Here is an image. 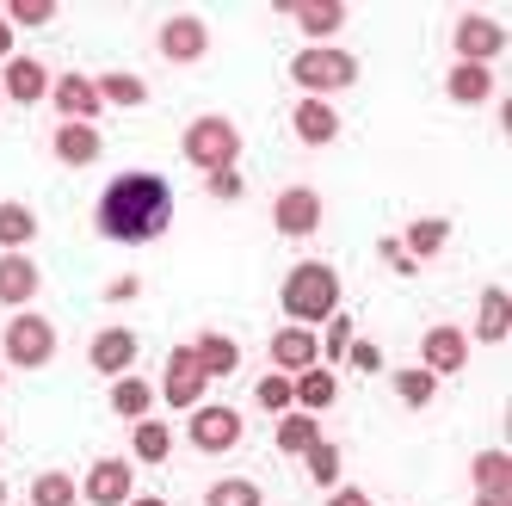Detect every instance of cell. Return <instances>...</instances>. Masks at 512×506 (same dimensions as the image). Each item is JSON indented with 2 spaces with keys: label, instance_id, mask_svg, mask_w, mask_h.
<instances>
[{
  "label": "cell",
  "instance_id": "cell-1",
  "mask_svg": "<svg viewBox=\"0 0 512 506\" xmlns=\"http://www.w3.org/2000/svg\"><path fill=\"white\" fill-rule=\"evenodd\" d=\"M93 223L105 241H124V247H142V241H161L167 223H173V192L161 173H124L105 186Z\"/></svg>",
  "mask_w": 512,
  "mask_h": 506
},
{
  "label": "cell",
  "instance_id": "cell-2",
  "mask_svg": "<svg viewBox=\"0 0 512 506\" xmlns=\"http://www.w3.org/2000/svg\"><path fill=\"white\" fill-rule=\"evenodd\" d=\"M278 303H284V315H290V328H309V321L340 315V272L321 266V260H303L297 272L284 278Z\"/></svg>",
  "mask_w": 512,
  "mask_h": 506
},
{
  "label": "cell",
  "instance_id": "cell-3",
  "mask_svg": "<svg viewBox=\"0 0 512 506\" xmlns=\"http://www.w3.org/2000/svg\"><path fill=\"white\" fill-rule=\"evenodd\" d=\"M179 149H186V161H192L198 173H229V167L241 161V130H235L229 118L204 112V118H192V124H186Z\"/></svg>",
  "mask_w": 512,
  "mask_h": 506
},
{
  "label": "cell",
  "instance_id": "cell-4",
  "mask_svg": "<svg viewBox=\"0 0 512 506\" xmlns=\"http://www.w3.org/2000/svg\"><path fill=\"white\" fill-rule=\"evenodd\" d=\"M290 75H297V87H303V93L327 99V93H340V87H352V81H358V62H352L346 50H334V44H309L297 62H290Z\"/></svg>",
  "mask_w": 512,
  "mask_h": 506
},
{
  "label": "cell",
  "instance_id": "cell-5",
  "mask_svg": "<svg viewBox=\"0 0 512 506\" xmlns=\"http://www.w3.org/2000/svg\"><path fill=\"white\" fill-rule=\"evenodd\" d=\"M50 358H56V328L38 309H19L7 321V365L13 371H38V365H50Z\"/></svg>",
  "mask_w": 512,
  "mask_h": 506
},
{
  "label": "cell",
  "instance_id": "cell-6",
  "mask_svg": "<svg viewBox=\"0 0 512 506\" xmlns=\"http://www.w3.org/2000/svg\"><path fill=\"white\" fill-rule=\"evenodd\" d=\"M451 44H457V62H475V68H488L494 56H506V25L488 19V13H463L457 31H451Z\"/></svg>",
  "mask_w": 512,
  "mask_h": 506
},
{
  "label": "cell",
  "instance_id": "cell-7",
  "mask_svg": "<svg viewBox=\"0 0 512 506\" xmlns=\"http://www.w3.org/2000/svg\"><path fill=\"white\" fill-rule=\"evenodd\" d=\"M192 445L204 451V457H223V451H235L241 445V408H216V402H204V408H192Z\"/></svg>",
  "mask_w": 512,
  "mask_h": 506
},
{
  "label": "cell",
  "instance_id": "cell-8",
  "mask_svg": "<svg viewBox=\"0 0 512 506\" xmlns=\"http://www.w3.org/2000/svg\"><path fill=\"white\" fill-rule=\"evenodd\" d=\"M204 389H210V377H204V365H198V352L192 346H173L167 352V383H161V395L173 408H204Z\"/></svg>",
  "mask_w": 512,
  "mask_h": 506
},
{
  "label": "cell",
  "instance_id": "cell-9",
  "mask_svg": "<svg viewBox=\"0 0 512 506\" xmlns=\"http://www.w3.org/2000/svg\"><path fill=\"white\" fill-rule=\"evenodd\" d=\"M272 223H278V235H290V241L315 235V229H321V192H315V186H284L278 204H272Z\"/></svg>",
  "mask_w": 512,
  "mask_h": 506
},
{
  "label": "cell",
  "instance_id": "cell-10",
  "mask_svg": "<svg viewBox=\"0 0 512 506\" xmlns=\"http://www.w3.org/2000/svg\"><path fill=\"white\" fill-rule=\"evenodd\" d=\"M161 56L167 62H204V50H210V25L198 19V13H173L167 25H161Z\"/></svg>",
  "mask_w": 512,
  "mask_h": 506
},
{
  "label": "cell",
  "instance_id": "cell-11",
  "mask_svg": "<svg viewBox=\"0 0 512 506\" xmlns=\"http://www.w3.org/2000/svg\"><path fill=\"white\" fill-rule=\"evenodd\" d=\"M463 365H469V334L463 328H426V340H420V371L457 377Z\"/></svg>",
  "mask_w": 512,
  "mask_h": 506
},
{
  "label": "cell",
  "instance_id": "cell-12",
  "mask_svg": "<svg viewBox=\"0 0 512 506\" xmlns=\"http://www.w3.org/2000/svg\"><path fill=\"white\" fill-rule=\"evenodd\" d=\"M87 506H130V463L124 457H93L87 482H81Z\"/></svg>",
  "mask_w": 512,
  "mask_h": 506
},
{
  "label": "cell",
  "instance_id": "cell-13",
  "mask_svg": "<svg viewBox=\"0 0 512 506\" xmlns=\"http://www.w3.org/2000/svg\"><path fill=\"white\" fill-rule=\"evenodd\" d=\"M50 105L62 112V124H93V118L105 112V99H99V87H93L87 75H62V81L50 87Z\"/></svg>",
  "mask_w": 512,
  "mask_h": 506
},
{
  "label": "cell",
  "instance_id": "cell-14",
  "mask_svg": "<svg viewBox=\"0 0 512 506\" xmlns=\"http://www.w3.org/2000/svg\"><path fill=\"white\" fill-rule=\"evenodd\" d=\"M266 352H272V365H278V377H303L309 365H321V340H315L309 328H278Z\"/></svg>",
  "mask_w": 512,
  "mask_h": 506
},
{
  "label": "cell",
  "instance_id": "cell-15",
  "mask_svg": "<svg viewBox=\"0 0 512 506\" xmlns=\"http://www.w3.org/2000/svg\"><path fill=\"white\" fill-rule=\"evenodd\" d=\"M290 130H297V142H309V149H327V142L340 136V112H334L327 99L303 93V99H297V112H290Z\"/></svg>",
  "mask_w": 512,
  "mask_h": 506
},
{
  "label": "cell",
  "instance_id": "cell-16",
  "mask_svg": "<svg viewBox=\"0 0 512 506\" xmlns=\"http://www.w3.org/2000/svg\"><path fill=\"white\" fill-rule=\"evenodd\" d=\"M87 358H93L99 377H130V365H136V334L130 328H99L93 346H87Z\"/></svg>",
  "mask_w": 512,
  "mask_h": 506
},
{
  "label": "cell",
  "instance_id": "cell-17",
  "mask_svg": "<svg viewBox=\"0 0 512 506\" xmlns=\"http://www.w3.org/2000/svg\"><path fill=\"white\" fill-rule=\"evenodd\" d=\"M50 155H56L62 167H93V161L105 155V136H99V124H62V130L50 136Z\"/></svg>",
  "mask_w": 512,
  "mask_h": 506
},
{
  "label": "cell",
  "instance_id": "cell-18",
  "mask_svg": "<svg viewBox=\"0 0 512 506\" xmlns=\"http://www.w3.org/2000/svg\"><path fill=\"white\" fill-rule=\"evenodd\" d=\"M0 93L19 99V105H38V99L50 93V68H44L38 56H13L7 68H0Z\"/></svg>",
  "mask_w": 512,
  "mask_h": 506
},
{
  "label": "cell",
  "instance_id": "cell-19",
  "mask_svg": "<svg viewBox=\"0 0 512 506\" xmlns=\"http://www.w3.org/2000/svg\"><path fill=\"white\" fill-rule=\"evenodd\" d=\"M38 284H44L38 260H25V253H0V303H7V309H25L31 297H38Z\"/></svg>",
  "mask_w": 512,
  "mask_h": 506
},
{
  "label": "cell",
  "instance_id": "cell-20",
  "mask_svg": "<svg viewBox=\"0 0 512 506\" xmlns=\"http://www.w3.org/2000/svg\"><path fill=\"white\" fill-rule=\"evenodd\" d=\"M278 13H290L309 38H334V31L346 25V0H284Z\"/></svg>",
  "mask_w": 512,
  "mask_h": 506
},
{
  "label": "cell",
  "instance_id": "cell-21",
  "mask_svg": "<svg viewBox=\"0 0 512 506\" xmlns=\"http://www.w3.org/2000/svg\"><path fill=\"white\" fill-rule=\"evenodd\" d=\"M506 334H512V297L500 291V284H488V291H482V315H475V340L500 346Z\"/></svg>",
  "mask_w": 512,
  "mask_h": 506
},
{
  "label": "cell",
  "instance_id": "cell-22",
  "mask_svg": "<svg viewBox=\"0 0 512 506\" xmlns=\"http://www.w3.org/2000/svg\"><path fill=\"white\" fill-rule=\"evenodd\" d=\"M272 439H278V451H284V457H303V451L321 439V420H315V414H303V408H290V414H278V432H272Z\"/></svg>",
  "mask_w": 512,
  "mask_h": 506
},
{
  "label": "cell",
  "instance_id": "cell-23",
  "mask_svg": "<svg viewBox=\"0 0 512 506\" xmlns=\"http://www.w3.org/2000/svg\"><path fill=\"white\" fill-rule=\"evenodd\" d=\"M198 365H204V377H235L241 371V346L229 340V334H198Z\"/></svg>",
  "mask_w": 512,
  "mask_h": 506
},
{
  "label": "cell",
  "instance_id": "cell-24",
  "mask_svg": "<svg viewBox=\"0 0 512 506\" xmlns=\"http://www.w3.org/2000/svg\"><path fill=\"white\" fill-rule=\"evenodd\" d=\"M130 451H136L142 463H167V451H173V426L155 420V414L136 420V426H130Z\"/></svg>",
  "mask_w": 512,
  "mask_h": 506
},
{
  "label": "cell",
  "instance_id": "cell-25",
  "mask_svg": "<svg viewBox=\"0 0 512 506\" xmlns=\"http://www.w3.org/2000/svg\"><path fill=\"white\" fill-rule=\"evenodd\" d=\"M445 93H451L457 105H482V99L494 93V68H475V62H457V68H451V81H445Z\"/></svg>",
  "mask_w": 512,
  "mask_h": 506
},
{
  "label": "cell",
  "instance_id": "cell-26",
  "mask_svg": "<svg viewBox=\"0 0 512 506\" xmlns=\"http://www.w3.org/2000/svg\"><path fill=\"white\" fill-rule=\"evenodd\" d=\"M445 241H451V223H445V216H420V223L408 229V241H401V253H408V260L420 266V260H432V253L445 247Z\"/></svg>",
  "mask_w": 512,
  "mask_h": 506
},
{
  "label": "cell",
  "instance_id": "cell-27",
  "mask_svg": "<svg viewBox=\"0 0 512 506\" xmlns=\"http://www.w3.org/2000/svg\"><path fill=\"white\" fill-rule=\"evenodd\" d=\"M290 389H297V408H303V414L334 408V371H327V365H309L303 377H290Z\"/></svg>",
  "mask_w": 512,
  "mask_h": 506
},
{
  "label": "cell",
  "instance_id": "cell-28",
  "mask_svg": "<svg viewBox=\"0 0 512 506\" xmlns=\"http://www.w3.org/2000/svg\"><path fill=\"white\" fill-rule=\"evenodd\" d=\"M31 506H81V482L62 476V469H44V476L31 482Z\"/></svg>",
  "mask_w": 512,
  "mask_h": 506
},
{
  "label": "cell",
  "instance_id": "cell-29",
  "mask_svg": "<svg viewBox=\"0 0 512 506\" xmlns=\"http://www.w3.org/2000/svg\"><path fill=\"white\" fill-rule=\"evenodd\" d=\"M31 235H38V216H31L25 204H0V247H7V253H25Z\"/></svg>",
  "mask_w": 512,
  "mask_h": 506
},
{
  "label": "cell",
  "instance_id": "cell-30",
  "mask_svg": "<svg viewBox=\"0 0 512 506\" xmlns=\"http://www.w3.org/2000/svg\"><path fill=\"white\" fill-rule=\"evenodd\" d=\"M112 408H118L124 420H149V408H155V389L142 383V377H118V383H112Z\"/></svg>",
  "mask_w": 512,
  "mask_h": 506
},
{
  "label": "cell",
  "instance_id": "cell-31",
  "mask_svg": "<svg viewBox=\"0 0 512 506\" xmlns=\"http://www.w3.org/2000/svg\"><path fill=\"white\" fill-rule=\"evenodd\" d=\"M469 476H475V494L512 488V457L506 451H482V457H469Z\"/></svg>",
  "mask_w": 512,
  "mask_h": 506
},
{
  "label": "cell",
  "instance_id": "cell-32",
  "mask_svg": "<svg viewBox=\"0 0 512 506\" xmlns=\"http://www.w3.org/2000/svg\"><path fill=\"white\" fill-rule=\"evenodd\" d=\"M340 457H346V451H340L334 439H315V445L303 451V463H309V476H315L321 488H340Z\"/></svg>",
  "mask_w": 512,
  "mask_h": 506
},
{
  "label": "cell",
  "instance_id": "cell-33",
  "mask_svg": "<svg viewBox=\"0 0 512 506\" xmlns=\"http://www.w3.org/2000/svg\"><path fill=\"white\" fill-rule=\"evenodd\" d=\"M395 395H401L408 408H426L432 395H438V377H432V371H420V365H408V371H395Z\"/></svg>",
  "mask_w": 512,
  "mask_h": 506
},
{
  "label": "cell",
  "instance_id": "cell-34",
  "mask_svg": "<svg viewBox=\"0 0 512 506\" xmlns=\"http://www.w3.org/2000/svg\"><path fill=\"white\" fill-rule=\"evenodd\" d=\"M204 506H260V488H253L247 476H223V482H210Z\"/></svg>",
  "mask_w": 512,
  "mask_h": 506
},
{
  "label": "cell",
  "instance_id": "cell-35",
  "mask_svg": "<svg viewBox=\"0 0 512 506\" xmlns=\"http://www.w3.org/2000/svg\"><path fill=\"white\" fill-rule=\"evenodd\" d=\"M93 87H99L105 105H142V99H149V87H142L136 75H99Z\"/></svg>",
  "mask_w": 512,
  "mask_h": 506
},
{
  "label": "cell",
  "instance_id": "cell-36",
  "mask_svg": "<svg viewBox=\"0 0 512 506\" xmlns=\"http://www.w3.org/2000/svg\"><path fill=\"white\" fill-rule=\"evenodd\" d=\"M253 402H260V408H272V414H290V408H297V389H290V377H266L260 389H253Z\"/></svg>",
  "mask_w": 512,
  "mask_h": 506
},
{
  "label": "cell",
  "instance_id": "cell-37",
  "mask_svg": "<svg viewBox=\"0 0 512 506\" xmlns=\"http://www.w3.org/2000/svg\"><path fill=\"white\" fill-rule=\"evenodd\" d=\"M56 0H7V25H50Z\"/></svg>",
  "mask_w": 512,
  "mask_h": 506
},
{
  "label": "cell",
  "instance_id": "cell-38",
  "mask_svg": "<svg viewBox=\"0 0 512 506\" xmlns=\"http://www.w3.org/2000/svg\"><path fill=\"white\" fill-rule=\"evenodd\" d=\"M358 334H352V315L340 309V315H327V340H321V358H346V346H352Z\"/></svg>",
  "mask_w": 512,
  "mask_h": 506
},
{
  "label": "cell",
  "instance_id": "cell-39",
  "mask_svg": "<svg viewBox=\"0 0 512 506\" xmlns=\"http://www.w3.org/2000/svg\"><path fill=\"white\" fill-rule=\"evenodd\" d=\"M346 358H352V371H358V377H377V371H383V352H377L371 340H352Z\"/></svg>",
  "mask_w": 512,
  "mask_h": 506
},
{
  "label": "cell",
  "instance_id": "cell-40",
  "mask_svg": "<svg viewBox=\"0 0 512 506\" xmlns=\"http://www.w3.org/2000/svg\"><path fill=\"white\" fill-rule=\"evenodd\" d=\"M210 198H241V173H210Z\"/></svg>",
  "mask_w": 512,
  "mask_h": 506
},
{
  "label": "cell",
  "instance_id": "cell-41",
  "mask_svg": "<svg viewBox=\"0 0 512 506\" xmlns=\"http://www.w3.org/2000/svg\"><path fill=\"white\" fill-rule=\"evenodd\" d=\"M377 253H383V260H389V266H395V272H401V278H414V272H420V266H414V260H408V253H401V241H383V247H377Z\"/></svg>",
  "mask_w": 512,
  "mask_h": 506
},
{
  "label": "cell",
  "instance_id": "cell-42",
  "mask_svg": "<svg viewBox=\"0 0 512 506\" xmlns=\"http://www.w3.org/2000/svg\"><path fill=\"white\" fill-rule=\"evenodd\" d=\"M327 506H371V494H364V488H334Z\"/></svg>",
  "mask_w": 512,
  "mask_h": 506
},
{
  "label": "cell",
  "instance_id": "cell-43",
  "mask_svg": "<svg viewBox=\"0 0 512 506\" xmlns=\"http://www.w3.org/2000/svg\"><path fill=\"white\" fill-rule=\"evenodd\" d=\"M475 506H512V488H488V494H475Z\"/></svg>",
  "mask_w": 512,
  "mask_h": 506
},
{
  "label": "cell",
  "instance_id": "cell-44",
  "mask_svg": "<svg viewBox=\"0 0 512 506\" xmlns=\"http://www.w3.org/2000/svg\"><path fill=\"white\" fill-rule=\"evenodd\" d=\"M0 62H13V25L0 19Z\"/></svg>",
  "mask_w": 512,
  "mask_h": 506
},
{
  "label": "cell",
  "instance_id": "cell-45",
  "mask_svg": "<svg viewBox=\"0 0 512 506\" xmlns=\"http://www.w3.org/2000/svg\"><path fill=\"white\" fill-rule=\"evenodd\" d=\"M130 506H167V500H161V494H149V500H130Z\"/></svg>",
  "mask_w": 512,
  "mask_h": 506
},
{
  "label": "cell",
  "instance_id": "cell-46",
  "mask_svg": "<svg viewBox=\"0 0 512 506\" xmlns=\"http://www.w3.org/2000/svg\"><path fill=\"white\" fill-rule=\"evenodd\" d=\"M0 506H7V482H0Z\"/></svg>",
  "mask_w": 512,
  "mask_h": 506
},
{
  "label": "cell",
  "instance_id": "cell-47",
  "mask_svg": "<svg viewBox=\"0 0 512 506\" xmlns=\"http://www.w3.org/2000/svg\"><path fill=\"white\" fill-rule=\"evenodd\" d=\"M0 439H7V426H0Z\"/></svg>",
  "mask_w": 512,
  "mask_h": 506
}]
</instances>
